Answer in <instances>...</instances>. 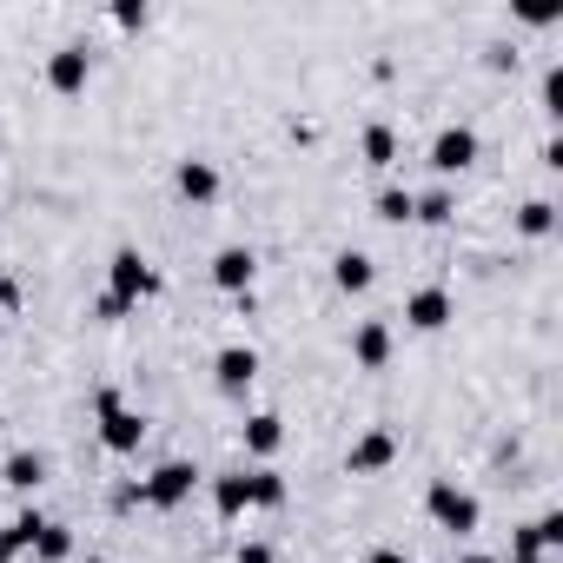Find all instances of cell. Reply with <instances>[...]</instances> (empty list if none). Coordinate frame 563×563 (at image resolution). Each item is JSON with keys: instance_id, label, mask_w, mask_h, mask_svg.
I'll return each instance as SVG.
<instances>
[{"instance_id": "19", "label": "cell", "mask_w": 563, "mask_h": 563, "mask_svg": "<svg viewBox=\"0 0 563 563\" xmlns=\"http://www.w3.org/2000/svg\"><path fill=\"white\" fill-rule=\"evenodd\" d=\"M411 219H424V225H451L457 219V199L438 186V192H424V199H411Z\"/></svg>"}, {"instance_id": "15", "label": "cell", "mask_w": 563, "mask_h": 563, "mask_svg": "<svg viewBox=\"0 0 563 563\" xmlns=\"http://www.w3.org/2000/svg\"><path fill=\"white\" fill-rule=\"evenodd\" d=\"M278 444H286V418H272V411L245 418V451H252V457H272Z\"/></svg>"}, {"instance_id": "31", "label": "cell", "mask_w": 563, "mask_h": 563, "mask_svg": "<svg viewBox=\"0 0 563 563\" xmlns=\"http://www.w3.org/2000/svg\"><path fill=\"white\" fill-rule=\"evenodd\" d=\"M457 563H497V556H477V550H471V556H457Z\"/></svg>"}, {"instance_id": "20", "label": "cell", "mask_w": 563, "mask_h": 563, "mask_svg": "<svg viewBox=\"0 0 563 563\" xmlns=\"http://www.w3.org/2000/svg\"><path fill=\"white\" fill-rule=\"evenodd\" d=\"M550 225H556V206H550V199H523V206H517V232H523V239H543Z\"/></svg>"}, {"instance_id": "6", "label": "cell", "mask_w": 563, "mask_h": 563, "mask_svg": "<svg viewBox=\"0 0 563 563\" xmlns=\"http://www.w3.org/2000/svg\"><path fill=\"white\" fill-rule=\"evenodd\" d=\"M471 159H477V133H471V126H444V133L431 140V173H438V179L464 173Z\"/></svg>"}, {"instance_id": "21", "label": "cell", "mask_w": 563, "mask_h": 563, "mask_svg": "<svg viewBox=\"0 0 563 563\" xmlns=\"http://www.w3.org/2000/svg\"><path fill=\"white\" fill-rule=\"evenodd\" d=\"M252 477V510H278V504H286V477H278V471H245Z\"/></svg>"}, {"instance_id": "23", "label": "cell", "mask_w": 563, "mask_h": 563, "mask_svg": "<svg viewBox=\"0 0 563 563\" xmlns=\"http://www.w3.org/2000/svg\"><path fill=\"white\" fill-rule=\"evenodd\" d=\"M153 21V8H146V0H120V8H113V27H126V34H140Z\"/></svg>"}, {"instance_id": "26", "label": "cell", "mask_w": 563, "mask_h": 563, "mask_svg": "<svg viewBox=\"0 0 563 563\" xmlns=\"http://www.w3.org/2000/svg\"><path fill=\"white\" fill-rule=\"evenodd\" d=\"M113 411H120V391H113V385H100V391H93V418H113Z\"/></svg>"}, {"instance_id": "14", "label": "cell", "mask_w": 563, "mask_h": 563, "mask_svg": "<svg viewBox=\"0 0 563 563\" xmlns=\"http://www.w3.org/2000/svg\"><path fill=\"white\" fill-rule=\"evenodd\" d=\"M332 278H339V292H372L378 265H372V252H339L332 258Z\"/></svg>"}, {"instance_id": "29", "label": "cell", "mask_w": 563, "mask_h": 563, "mask_svg": "<svg viewBox=\"0 0 563 563\" xmlns=\"http://www.w3.org/2000/svg\"><path fill=\"white\" fill-rule=\"evenodd\" d=\"M21 550H14V537H8V523H0V563H14Z\"/></svg>"}, {"instance_id": "30", "label": "cell", "mask_w": 563, "mask_h": 563, "mask_svg": "<svg viewBox=\"0 0 563 563\" xmlns=\"http://www.w3.org/2000/svg\"><path fill=\"white\" fill-rule=\"evenodd\" d=\"M372 563H411L405 550H372Z\"/></svg>"}, {"instance_id": "11", "label": "cell", "mask_w": 563, "mask_h": 563, "mask_svg": "<svg viewBox=\"0 0 563 563\" xmlns=\"http://www.w3.org/2000/svg\"><path fill=\"white\" fill-rule=\"evenodd\" d=\"M179 199H192V206H212L219 199V166L212 159H179Z\"/></svg>"}, {"instance_id": "4", "label": "cell", "mask_w": 563, "mask_h": 563, "mask_svg": "<svg viewBox=\"0 0 563 563\" xmlns=\"http://www.w3.org/2000/svg\"><path fill=\"white\" fill-rule=\"evenodd\" d=\"M87 80H93V54H87L80 41H67V47L47 54V87H54V93H80Z\"/></svg>"}, {"instance_id": "28", "label": "cell", "mask_w": 563, "mask_h": 563, "mask_svg": "<svg viewBox=\"0 0 563 563\" xmlns=\"http://www.w3.org/2000/svg\"><path fill=\"white\" fill-rule=\"evenodd\" d=\"M239 563H272V543H245V550H239Z\"/></svg>"}, {"instance_id": "32", "label": "cell", "mask_w": 563, "mask_h": 563, "mask_svg": "<svg viewBox=\"0 0 563 563\" xmlns=\"http://www.w3.org/2000/svg\"><path fill=\"white\" fill-rule=\"evenodd\" d=\"M510 563H543V556H510Z\"/></svg>"}, {"instance_id": "13", "label": "cell", "mask_w": 563, "mask_h": 563, "mask_svg": "<svg viewBox=\"0 0 563 563\" xmlns=\"http://www.w3.org/2000/svg\"><path fill=\"white\" fill-rule=\"evenodd\" d=\"M212 510L232 523V517H245L252 510V477L245 471H225V477H212Z\"/></svg>"}, {"instance_id": "16", "label": "cell", "mask_w": 563, "mask_h": 563, "mask_svg": "<svg viewBox=\"0 0 563 563\" xmlns=\"http://www.w3.org/2000/svg\"><path fill=\"white\" fill-rule=\"evenodd\" d=\"M0 477H8L14 490H41V477H47V457H41V451H14L8 464H0Z\"/></svg>"}, {"instance_id": "18", "label": "cell", "mask_w": 563, "mask_h": 563, "mask_svg": "<svg viewBox=\"0 0 563 563\" xmlns=\"http://www.w3.org/2000/svg\"><path fill=\"white\" fill-rule=\"evenodd\" d=\"M365 166H378V173H385V166H398V133H391L385 120H378V126H365Z\"/></svg>"}, {"instance_id": "8", "label": "cell", "mask_w": 563, "mask_h": 563, "mask_svg": "<svg viewBox=\"0 0 563 563\" xmlns=\"http://www.w3.org/2000/svg\"><path fill=\"white\" fill-rule=\"evenodd\" d=\"M252 278H258V258L245 252V245H225V252H212V286L219 292H252Z\"/></svg>"}, {"instance_id": "24", "label": "cell", "mask_w": 563, "mask_h": 563, "mask_svg": "<svg viewBox=\"0 0 563 563\" xmlns=\"http://www.w3.org/2000/svg\"><path fill=\"white\" fill-rule=\"evenodd\" d=\"M93 319L120 325V319H133V306H126V299H113V292H100V299H93Z\"/></svg>"}, {"instance_id": "7", "label": "cell", "mask_w": 563, "mask_h": 563, "mask_svg": "<svg viewBox=\"0 0 563 563\" xmlns=\"http://www.w3.org/2000/svg\"><path fill=\"white\" fill-rule=\"evenodd\" d=\"M398 464V438L391 431H365L352 451H345V471L352 477H378V471H391Z\"/></svg>"}, {"instance_id": "33", "label": "cell", "mask_w": 563, "mask_h": 563, "mask_svg": "<svg viewBox=\"0 0 563 563\" xmlns=\"http://www.w3.org/2000/svg\"><path fill=\"white\" fill-rule=\"evenodd\" d=\"M87 563H107V556H87Z\"/></svg>"}, {"instance_id": "1", "label": "cell", "mask_w": 563, "mask_h": 563, "mask_svg": "<svg viewBox=\"0 0 563 563\" xmlns=\"http://www.w3.org/2000/svg\"><path fill=\"white\" fill-rule=\"evenodd\" d=\"M424 510H431V523L451 530V537H471V530L484 523V504H477L471 490H457L451 477H438V484L424 490Z\"/></svg>"}, {"instance_id": "10", "label": "cell", "mask_w": 563, "mask_h": 563, "mask_svg": "<svg viewBox=\"0 0 563 563\" xmlns=\"http://www.w3.org/2000/svg\"><path fill=\"white\" fill-rule=\"evenodd\" d=\"M212 372H219V391H232V398H239V391L258 378V352H252V345H225V352L212 358Z\"/></svg>"}, {"instance_id": "2", "label": "cell", "mask_w": 563, "mask_h": 563, "mask_svg": "<svg viewBox=\"0 0 563 563\" xmlns=\"http://www.w3.org/2000/svg\"><path fill=\"white\" fill-rule=\"evenodd\" d=\"M107 278H113L107 292H113V299H126V306H140V299H153V292H159V272H153V265H146L133 245H120V252H113Z\"/></svg>"}, {"instance_id": "34", "label": "cell", "mask_w": 563, "mask_h": 563, "mask_svg": "<svg viewBox=\"0 0 563 563\" xmlns=\"http://www.w3.org/2000/svg\"><path fill=\"white\" fill-rule=\"evenodd\" d=\"M0 431H8V418H0Z\"/></svg>"}, {"instance_id": "25", "label": "cell", "mask_w": 563, "mask_h": 563, "mask_svg": "<svg viewBox=\"0 0 563 563\" xmlns=\"http://www.w3.org/2000/svg\"><path fill=\"white\" fill-rule=\"evenodd\" d=\"M543 107L563 113V74H556V67H550V80H543Z\"/></svg>"}, {"instance_id": "12", "label": "cell", "mask_w": 563, "mask_h": 563, "mask_svg": "<svg viewBox=\"0 0 563 563\" xmlns=\"http://www.w3.org/2000/svg\"><path fill=\"white\" fill-rule=\"evenodd\" d=\"M140 438H146V418L140 411H113V418H100V444L113 451V457H126V451H140Z\"/></svg>"}, {"instance_id": "3", "label": "cell", "mask_w": 563, "mask_h": 563, "mask_svg": "<svg viewBox=\"0 0 563 563\" xmlns=\"http://www.w3.org/2000/svg\"><path fill=\"white\" fill-rule=\"evenodd\" d=\"M192 484H199V471H192L186 457H166V464L140 484V504H153V510H179V504L192 497Z\"/></svg>"}, {"instance_id": "27", "label": "cell", "mask_w": 563, "mask_h": 563, "mask_svg": "<svg viewBox=\"0 0 563 563\" xmlns=\"http://www.w3.org/2000/svg\"><path fill=\"white\" fill-rule=\"evenodd\" d=\"M14 306H21V292L8 286V278H0V332H8V312H14Z\"/></svg>"}, {"instance_id": "5", "label": "cell", "mask_w": 563, "mask_h": 563, "mask_svg": "<svg viewBox=\"0 0 563 563\" xmlns=\"http://www.w3.org/2000/svg\"><path fill=\"white\" fill-rule=\"evenodd\" d=\"M451 319H457V306H451L444 286H418V292L405 299V325H411V332H444Z\"/></svg>"}, {"instance_id": "22", "label": "cell", "mask_w": 563, "mask_h": 563, "mask_svg": "<svg viewBox=\"0 0 563 563\" xmlns=\"http://www.w3.org/2000/svg\"><path fill=\"white\" fill-rule=\"evenodd\" d=\"M378 219L405 225V219H411V192H405V186H385V192H378Z\"/></svg>"}, {"instance_id": "9", "label": "cell", "mask_w": 563, "mask_h": 563, "mask_svg": "<svg viewBox=\"0 0 563 563\" xmlns=\"http://www.w3.org/2000/svg\"><path fill=\"white\" fill-rule=\"evenodd\" d=\"M352 365H358V372H385V365H391V325H385V319H365V325L352 332Z\"/></svg>"}, {"instance_id": "17", "label": "cell", "mask_w": 563, "mask_h": 563, "mask_svg": "<svg viewBox=\"0 0 563 563\" xmlns=\"http://www.w3.org/2000/svg\"><path fill=\"white\" fill-rule=\"evenodd\" d=\"M27 550H34V556H41V563H67V556H74V530H67V523H54V517H47V523H41V537H34V543H27Z\"/></svg>"}]
</instances>
